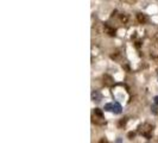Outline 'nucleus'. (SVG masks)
Instances as JSON below:
<instances>
[{
  "label": "nucleus",
  "instance_id": "nucleus-1",
  "mask_svg": "<svg viewBox=\"0 0 158 143\" xmlns=\"http://www.w3.org/2000/svg\"><path fill=\"white\" fill-rule=\"evenodd\" d=\"M103 110L107 112H111V113H114V115H120L123 112V106L118 102H111V103L105 104Z\"/></svg>",
  "mask_w": 158,
  "mask_h": 143
},
{
  "label": "nucleus",
  "instance_id": "nucleus-2",
  "mask_svg": "<svg viewBox=\"0 0 158 143\" xmlns=\"http://www.w3.org/2000/svg\"><path fill=\"white\" fill-rule=\"evenodd\" d=\"M101 99H102V94H101L99 91H93V92H92V100H93L94 103H100Z\"/></svg>",
  "mask_w": 158,
  "mask_h": 143
},
{
  "label": "nucleus",
  "instance_id": "nucleus-3",
  "mask_svg": "<svg viewBox=\"0 0 158 143\" xmlns=\"http://www.w3.org/2000/svg\"><path fill=\"white\" fill-rule=\"evenodd\" d=\"M153 105L158 106V95H155V98H153Z\"/></svg>",
  "mask_w": 158,
  "mask_h": 143
},
{
  "label": "nucleus",
  "instance_id": "nucleus-4",
  "mask_svg": "<svg viewBox=\"0 0 158 143\" xmlns=\"http://www.w3.org/2000/svg\"><path fill=\"white\" fill-rule=\"evenodd\" d=\"M115 143H123V140H121V138H120V137H119L118 140H117V141H115Z\"/></svg>",
  "mask_w": 158,
  "mask_h": 143
}]
</instances>
